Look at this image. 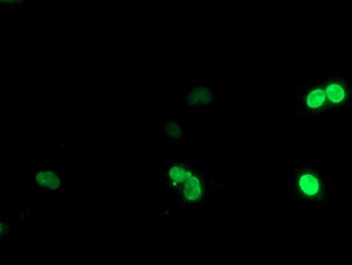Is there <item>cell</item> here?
Instances as JSON below:
<instances>
[{
    "label": "cell",
    "mask_w": 352,
    "mask_h": 265,
    "mask_svg": "<svg viewBox=\"0 0 352 265\" xmlns=\"http://www.w3.org/2000/svg\"><path fill=\"white\" fill-rule=\"evenodd\" d=\"M339 181V171L324 169L314 163H299L283 172L280 189L293 202L333 207L338 200Z\"/></svg>",
    "instance_id": "6da1fadb"
},
{
    "label": "cell",
    "mask_w": 352,
    "mask_h": 265,
    "mask_svg": "<svg viewBox=\"0 0 352 265\" xmlns=\"http://www.w3.org/2000/svg\"><path fill=\"white\" fill-rule=\"evenodd\" d=\"M219 189H222V182L214 172L206 169L204 165L197 163L181 189L177 202L185 211L202 209L213 202L214 192Z\"/></svg>",
    "instance_id": "7a4b0ae2"
},
{
    "label": "cell",
    "mask_w": 352,
    "mask_h": 265,
    "mask_svg": "<svg viewBox=\"0 0 352 265\" xmlns=\"http://www.w3.org/2000/svg\"><path fill=\"white\" fill-rule=\"evenodd\" d=\"M295 112L300 117H331L326 93L319 80L298 87Z\"/></svg>",
    "instance_id": "3957f363"
},
{
    "label": "cell",
    "mask_w": 352,
    "mask_h": 265,
    "mask_svg": "<svg viewBox=\"0 0 352 265\" xmlns=\"http://www.w3.org/2000/svg\"><path fill=\"white\" fill-rule=\"evenodd\" d=\"M318 80L323 85L331 115L346 111L352 101V82L344 75H320Z\"/></svg>",
    "instance_id": "277c9868"
},
{
    "label": "cell",
    "mask_w": 352,
    "mask_h": 265,
    "mask_svg": "<svg viewBox=\"0 0 352 265\" xmlns=\"http://www.w3.org/2000/svg\"><path fill=\"white\" fill-rule=\"evenodd\" d=\"M196 162L188 159H173L164 163L158 171V179L164 189L172 198V202L178 199L185 182L196 168Z\"/></svg>",
    "instance_id": "5b68a950"
},
{
    "label": "cell",
    "mask_w": 352,
    "mask_h": 265,
    "mask_svg": "<svg viewBox=\"0 0 352 265\" xmlns=\"http://www.w3.org/2000/svg\"><path fill=\"white\" fill-rule=\"evenodd\" d=\"M153 125L162 139L169 143H181L189 139L192 134V124L188 117H164L157 118Z\"/></svg>",
    "instance_id": "8992f818"
},
{
    "label": "cell",
    "mask_w": 352,
    "mask_h": 265,
    "mask_svg": "<svg viewBox=\"0 0 352 265\" xmlns=\"http://www.w3.org/2000/svg\"><path fill=\"white\" fill-rule=\"evenodd\" d=\"M172 101L178 106H186L190 109H202L214 104L213 89L205 85H193L185 88L179 93H172Z\"/></svg>",
    "instance_id": "52a82bcc"
},
{
    "label": "cell",
    "mask_w": 352,
    "mask_h": 265,
    "mask_svg": "<svg viewBox=\"0 0 352 265\" xmlns=\"http://www.w3.org/2000/svg\"><path fill=\"white\" fill-rule=\"evenodd\" d=\"M24 185L39 191H60L64 189V171L23 170Z\"/></svg>",
    "instance_id": "ba28073f"
}]
</instances>
